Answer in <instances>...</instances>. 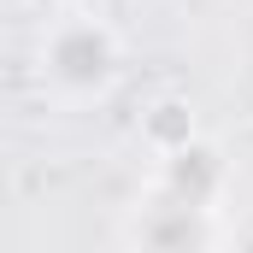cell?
<instances>
[{
  "label": "cell",
  "instance_id": "6da1fadb",
  "mask_svg": "<svg viewBox=\"0 0 253 253\" xmlns=\"http://www.w3.org/2000/svg\"><path fill=\"white\" fill-rule=\"evenodd\" d=\"M53 65H59L65 77H77V83H94L106 71V42L88 36V30H77V36H65L59 47H53Z\"/></svg>",
  "mask_w": 253,
  "mask_h": 253
},
{
  "label": "cell",
  "instance_id": "7a4b0ae2",
  "mask_svg": "<svg viewBox=\"0 0 253 253\" xmlns=\"http://www.w3.org/2000/svg\"><path fill=\"white\" fill-rule=\"evenodd\" d=\"M206 183H212V165H206V153H183V165H177V189L189 194V206L206 194Z\"/></svg>",
  "mask_w": 253,
  "mask_h": 253
}]
</instances>
